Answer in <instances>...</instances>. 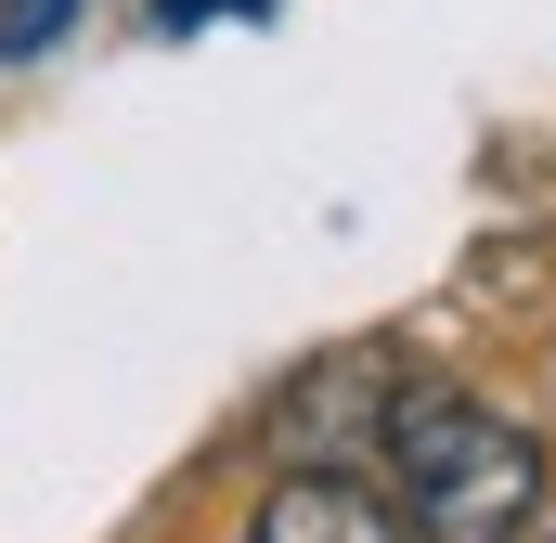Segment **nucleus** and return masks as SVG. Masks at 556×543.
Returning <instances> with one entry per match:
<instances>
[{"mask_svg": "<svg viewBox=\"0 0 556 543\" xmlns=\"http://www.w3.org/2000/svg\"><path fill=\"white\" fill-rule=\"evenodd\" d=\"M376 453H389V492H402V531L415 543H518L531 505H544L531 427H505L466 389H402L389 427H376Z\"/></svg>", "mask_w": 556, "mask_h": 543, "instance_id": "obj_1", "label": "nucleus"}, {"mask_svg": "<svg viewBox=\"0 0 556 543\" xmlns=\"http://www.w3.org/2000/svg\"><path fill=\"white\" fill-rule=\"evenodd\" d=\"M247 543H415V531H402V505H376L363 479L311 466V479H285L273 505L247 518Z\"/></svg>", "mask_w": 556, "mask_h": 543, "instance_id": "obj_2", "label": "nucleus"}]
</instances>
